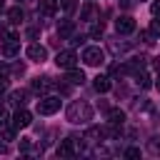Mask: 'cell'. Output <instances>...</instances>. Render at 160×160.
<instances>
[{
    "mask_svg": "<svg viewBox=\"0 0 160 160\" xmlns=\"http://www.w3.org/2000/svg\"><path fill=\"white\" fill-rule=\"evenodd\" d=\"M2 55H5V58H15V55H20V40L5 42V45H2Z\"/></svg>",
    "mask_w": 160,
    "mask_h": 160,
    "instance_id": "9",
    "label": "cell"
},
{
    "mask_svg": "<svg viewBox=\"0 0 160 160\" xmlns=\"http://www.w3.org/2000/svg\"><path fill=\"white\" fill-rule=\"evenodd\" d=\"M0 152H8V145L5 142H0Z\"/></svg>",
    "mask_w": 160,
    "mask_h": 160,
    "instance_id": "30",
    "label": "cell"
},
{
    "mask_svg": "<svg viewBox=\"0 0 160 160\" xmlns=\"http://www.w3.org/2000/svg\"><path fill=\"white\" fill-rule=\"evenodd\" d=\"M30 122H32V115H30L28 110L18 108V112L12 115V128H15V130H20V128H28Z\"/></svg>",
    "mask_w": 160,
    "mask_h": 160,
    "instance_id": "7",
    "label": "cell"
},
{
    "mask_svg": "<svg viewBox=\"0 0 160 160\" xmlns=\"http://www.w3.org/2000/svg\"><path fill=\"white\" fill-rule=\"evenodd\" d=\"M108 118H110V125H122V122H125V112L118 110V108H112V110L108 112Z\"/></svg>",
    "mask_w": 160,
    "mask_h": 160,
    "instance_id": "15",
    "label": "cell"
},
{
    "mask_svg": "<svg viewBox=\"0 0 160 160\" xmlns=\"http://www.w3.org/2000/svg\"><path fill=\"white\" fill-rule=\"evenodd\" d=\"M125 158L135 160V158H140V150H138V148H128V150H125Z\"/></svg>",
    "mask_w": 160,
    "mask_h": 160,
    "instance_id": "24",
    "label": "cell"
},
{
    "mask_svg": "<svg viewBox=\"0 0 160 160\" xmlns=\"http://www.w3.org/2000/svg\"><path fill=\"white\" fill-rule=\"evenodd\" d=\"M138 85H140V88H150V75H145V72L140 75V72H138Z\"/></svg>",
    "mask_w": 160,
    "mask_h": 160,
    "instance_id": "22",
    "label": "cell"
},
{
    "mask_svg": "<svg viewBox=\"0 0 160 160\" xmlns=\"http://www.w3.org/2000/svg\"><path fill=\"white\" fill-rule=\"evenodd\" d=\"M100 35H102V22H100V25H92V28H90V38H100Z\"/></svg>",
    "mask_w": 160,
    "mask_h": 160,
    "instance_id": "23",
    "label": "cell"
},
{
    "mask_svg": "<svg viewBox=\"0 0 160 160\" xmlns=\"http://www.w3.org/2000/svg\"><path fill=\"white\" fill-rule=\"evenodd\" d=\"M58 110H60V98L48 95V98H40V100H38V112H40V115H52V112H58Z\"/></svg>",
    "mask_w": 160,
    "mask_h": 160,
    "instance_id": "3",
    "label": "cell"
},
{
    "mask_svg": "<svg viewBox=\"0 0 160 160\" xmlns=\"http://www.w3.org/2000/svg\"><path fill=\"white\" fill-rule=\"evenodd\" d=\"M92 88H95L98 92H108V90H110V78H108V75H98V78L92 80Z\"/></svg>",
    "mask_w": 160,
    "mask_h": 160,
    "instance_id": "10",
    "label": "cell"
},
{
    "mask_svg": "<svg viewBox=\"0 0 160 160\" xmlns=\"http://www.w3.org/2000/svg\"><path fill=\"white\" fill-rule=\"evenodd\" d=\"M28 38H38V28H30L28 30Z\"/></svg>",
    "mask_w": 160,
    "mask_h": 160,
    "instance_id": "29",
    "label": "cell"
},
{
    "mask_svg": "<svg viewBox=\"0 0 160 160\" xmlns=\"http://www.w3.org/2000/svg\"><path fill=\"white\" fill-rule=\"evenodd\" d=\"M25 55L32 60V62H45V58H48V50L42 48V45H38V42H32V45H28V50H25Z\"/></svg>",
    "mask_w": 160,
    "mask_h": 160,
    "instance_id": "6",
    "label": "cell"
},
{
    "mask_svg": "<svg viewBox=\"0 0 160 160\" xmlns=\"http://www.w3.org/2000/svg\"><path fill=\"white\" fill-rule=\"evenodd\" d=\"M82 80H85V72H82V70H75V68L68 70V82H72V85H82Z\"/></svg>",
    "mask_w": 160,
    "mask_h": 160,
    "instance_id": "14",
    "label": "cell"
},
{
    "mask_svg": "<svg viewBox=\"0 0 160 160\" xmlns=\"http://www.w3.org/2000/svg\"><path fill=\"white\" fill-rule=\"evenodd\" d=\"M60 5H62V10H65V12H72V10H75V5H78V0H60Z\"/></svg>",
    "mask_w": 160,
    "mask_h": 160,
    "instance_id": "20",
    "label": "cell"
},
{
    "mask_svg": "<svg viewBox=\"0 0 160 160\" xmlns=\"http://www.w3.org/2000/svg\"><path fill=\"white\" fill-rule=\"evenodd\" d=\"M115 30H118V35H128V32L135 30V20H132L130 15H120V18L115 20Z\"/></svg>",
    "mask_w": 160,
    "mask_h": 160,
    "instance_id": "5",
    "label": "cell"
},
{
    "mask_svg": "<svg viewBox=\"0 0 160 160\" xmlns=\"http://www.w3.org/2000/svg\"><path fill=\"white\" fill-rule=\"evenodd\" d=\"M18 2H25V0H18Z\"/></svg>",
    "mask_w": 160,
    "mask_h": 160,
    "instance_id": "33",
    "label": "cell"
},
{
    "mask_svg": "<svg viewBox=\"0 0 160 160\" xmlns=\"http://www.w3.org/2000/svg\"><path fill=\"white\" fill-rule=\"evenodd\" d=\"M8 122V112H5V108H0V128Z\"/></svg>",
    "mask_w": 160,
    "mask_h": 160,
    "instance_id": "28",
    "label": "cell"
},
{
    "mask_svg": "<svg viewBox=\"0 0 160 160\" xmlns=\"http://www.w3.org/2000/svg\"><path fill=\"white\" fill-rule=\"evenodd\" d=\"M30 148H32V142H30L28 138H22V140H20V150H22V152H28Z\"/></svg>",
    "mask_w": 160,
    "mask_h": 160,
    "instance_id": "25",
    "label": "cell"
},
{
    "mask_svg": "<svg viewBox=\"0 0 160 160\" xmlns=\"http://www.w3.org/2000/svg\"><path fill=\"white\" fill-rule=\"evenodd\" d=\"M148 150H150V155H160V138L158 135L148 140Z\"/></svg>",
    "mask_w": 160,
    "mask_h": 160,
    "instance_id": "18",
    "label": "cell"
},
{
    "mask_svg": "<svg viewBox=\"0 0 160 160\" xmlns=\"http://www.w3.org/2000/svg\"><path fill=\"white\" fill-rule=\"evenodd\" d=\"M8 72H10V68L5 62H0V78H8Z\"/></svg>",
    "mask_w": 160,
    "mask_h": 160,
    "instance_id": "27",
    "label": "cell"
},
{
    "mask_svg": "<svg viewBox=\"0 0 160 160\" xmlns=\"http://www.w3.org/2000/svg\"><path fill=\"white\" fill-rule=\"evenodd\" d=\"M82 62H85V65H90V68H98V65H102V62H105V52H102L98 45H90V48H85V50H82Z\"/></svg>",
    "mask_w": 160,
    "mask_h": 160,
    "instance_id": "2",
    "label": "cell"
},
{
    "mask_svg": "<svg viewBox=\"0 0 160 160\" xmlns=\"http://www.w3.org/2000/svg\"><path fill=\"white\" fill-rule=\"evenodd\" d=\"M75 140H78V138H68V140H62V142L58 145V150H55L58 158H70V155L78 150V142H75Z\"/></svg>",
    "mask_w": 160,
    "mask_h": 160,
    "instance_id": "8",
    "label": "cell"
},
{
    "mask_svg": "<svg viewBox=\"0 0 160 160\" xmlns=\"http://www.w3.org/2000/svg\"><path fill=\"white\" fill-rule=\"evenodd\" d=\"M2 10H5V0H0V12H2Z\"/></svg>",
    "mask_w": 160,
    "mask_h": 160,
    "instance_id": "31",
    "label": "cell"
},
{
    "mask_svg": "<svg viewBox=\"0 0 160 160\" xmlns=\"http://www.w3.org/2000/svg\"><path fill=\"white\" fill-rule=\"evenodd\" d=\"M150 10H152V15H155V18H160V0H152Z\"/></svg>",
    "mask_w": 160,
    "mask_h": 160,
    "instance_id": "26",
    "label": "cell"
},
{
    "mask_svg": "<svg viewBox=\"0 0 160 160\" xmlns=\"http://www.w3.org/2000/svg\"><path fill=\"white\" fill-rule=\"evenodd\" d=\"M38 10H40L42 15H55L58 2H55V0H40V2H38Z\"/></svg>",
    "mask_w": 160,
    "mask_h": 160,
    "instance_id": "12",
    "label": "cell"
},
{
    "mask_svg": "<svg viewBox=\"0 0 160 160\" xmlns=\"http://www.w3.org/2000/svg\"><path fill=\"white\" fill-rule=\"evenodd\" d=\"M10 102L18 105V108H22V105L28 102V92H25V90H12V92H10Z\"/></svg>",
    "mask_w": 160,
    "mask_h": 160,
    "instance_id": "13",
    "label": "cell"
},
{
    "mask_svg": "<svg viewBox=\"0 0 160 160\" xmlns=\"http://www.w3.org/2000/svg\"><path fill=\"white\" fill-rule=\"evenodd\" d=\"M50 88H52L50 78H35V80H32V90H35V92H48Z\"/></svg>",
    "mask_w": 160,
    "mask_h": 160,
    "instance_id": "11",
    "label": "cell"
},
{
    "mask_svg": "<svg viewBox=\"0 0 160 160\" xmlns=\"http://www.w3.org/2000/svg\"><path fill=\"white\" fill-rule=\"evenodd\" d=\"M75 60H78V55H75L72 50H60V52H58V58H55V65H58V68L70 70V68H75Z\"/></svg>",
    "mask_w": 160,
    "mask_h": 160,
    "instance_id": "4",
    "label": "cell"
},
{
    "mask_svg": "<svg viewBox=\"0 0 160 160\" xmlns=\"http://www.w3.org/2000/svg\"><path fill=\"white\" fill-rule=\"evenodd\" d=\"M152 38H160V20H152L150 22V30H148Z\"/></svg>",
    "mask_w": 160,
    "mask_h": 160,
    "instance_id": "21",
    "label": "cell"
},
{
    "mask_svg": "<svg viewBox=\"0 0 160 160\" xmlns=\"http://www.w3.org/2000/svg\"><path fill=\"white\" fill-rule=\"evenodd\" d=\"M8 18H10L12 25H18V22L25 18V12H22V8H10V10H8Z\"/></svg>",
    "mask_w": 160,
    "mask_h": 160,
    "instance_id": "16",
    "label": "cell"
},
{
    "mask_svg": "<svg viewBox=\"0 0 160 160\" xmlns=\"http://www.w3.org/2000/svg\"><path fill=\"white\" fill-rule=\"evenodd\" d=\"M155 88H158V90H160V78H158V80H155Z\"/></svg>",
    "mask_w": 160,
    "mask_h": 160,
    "instance_id": "32",
    "label": "cell"
},
{
    "mask_svg": "<svg viewBox=\"0 0 160 160\" xmlns=\"http://www.w3.org/2000/svg\"><path fill=\"white\" fill-rule=\"evenodd\" d=\"M95 12H98V10H95V5H92V2H88V5L82 8V20H88V22H90V20L95 18Z\"/></svg>",
    "mask_w": 160,
    "mask_h": 160,
    "instance_id": "19",
    "label": "cell"
},
{
    "mask_svg": "<svg viewBox=\"0 0 160 160\" xmlns=\"http://www.w3.org/2000/svg\"><path fill=\"white\" fill-rule=\"evenodd\" d=\"M58 35H60V38H70V35H72V22H70V20H62V22L58 25Z\"/></svg>",
    "mask_w": 160,
    "mask_h": 160,
    "instance_id": "17",
    "label": "cell"
},
{
    "mask_svg": "<svg viewBox=\"0 0 160 160\" xmlns=\"http://www.w3.org/2000/svg\"><path fill=\"white\" fill-rule=\"evenodd\" d=\"M65 118H68L70 122H75V125H85V122L92 120V108H90L85 100H72V102L68 105Z\"/></svg>",
    "mask_w": 160,
    "mask_h": 160,
    "instance_id": "1",
    "label": "cell"
}]
</instances>
